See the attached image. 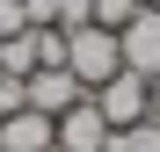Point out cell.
<instances>
[{
  "label": "cell",
  "instance_id": "1",
  "mask_svg": "<svg viewBox=\"0 0 160 152\" xmlns=\"http://www.w3.org/2000/svg\"><path fill=\"white\" fill-rule=\"evenodd\" d=\"M66 72L80 87H102L109 72H124V51H117V29H95V22H80V29H66Z\"/></svg>",
  "mask_w": 160,
  "mask_h": 152
},
{
  "label": "cell",
  "instance_id": "2",
  "mask_svg": "<svg viewBox=\"0 0 160 152\" xmlns=\"http://www.w3.org/2000/svg\"><path fill=\"white\" fill-rule=\"evenodd\" d=\"M95 109L109 131H131V123H153V80L146 72H109L95 87Z\"/></svg>",
  "mask_w": 160,
  "mask_h": 152
},
{
  "label": "cell",
  "instance_id": "3",
  "mask_svg": "<svg viewBox=\"0 0 160 152\" xmlns=\"http://www.w3.org/2000/svg\"><path fill=\"white\" fill-rule=\"evenodd\" d=\"M117 51H124V72H146V80H153V72H160V7H138V15H131L117 29Z\"/></svg>",
  "mask_w": 160,
  "mask_h": 152
},
{
  "label": "cell",
  "instance_id": "4",
  "mask_svg": "<svg viewBox=\"0 0 160 152\" xmlns=\"http://www.w3.org/2000/svg\"><path fill=\"white\" fill-rule=\"evenodd\" d=\"M22 87H29V109H37V116H51V123H58L73 101H88V87H80L66 65H44V72H29Z\"/></svg>",
  "mask_w": 160,
  "mask_h": 152
},
{
  "label": "cell",
  "instance_id": "5",
  "mask_svg": "<svg viewBox=\"0 0 160 152\" xmlns=\"http://www.w3.org/2000/svg\"><path fill=\"white\" fill-rule=\"evenodd\" d=\"M109 123H102V109H95V94L88 101H73V109L58 116V152H109Z\"/></svg>",
  "mask_w": 160,
  "mask_h": 152
},
{
  "label": "cell",
  "instance_id": "6",
  "mask_svg": "<svg viewBox=\"0 0 160 152\" xmlns=\"http://www.w3.org/2000/svg\"><path fill=\"white\" fill-rule=\"evenodd\" d=\"M58 145V123L22 109V116H0V152H51Z\"/></svg>",
  "mask_w": 160,
  "mask_h": 152
},
{
  "label": "cell",
  "instance_id": "7",
  "mask_svg": "<svg viewBox=\"0 0 160 152\" xmlns=\"http://www.w3.org/2000/svg\"><path fill=\"white\" fill-rule=\"evenodd\" d=\"M44 58H37V29H22V36H0V72L8 80H29Z\"/></svg>",
  "mask_w": 160,
  "mask_h": 152
},
{
  "label": "cell",
  "instance_id": "8",
  "mask_svg": "<svg viewBox=\"0 0 160 152\" xmlns=\"http://www.w3.org/2000/svg\"><path fill=\"white\" fill-rule=\"evenodd\" d=\"M109 152H160V123H131V131H117Z\"/></svg>",
  "mask_w": 160,
  "mask_h": 152
},
{
  "label": "cell",
  "instance_id": "9",
  "mask_svg": "<svg viewBox=\"0 0 160 152\" xmlns=\"http://www.w3.org/2000/svg\"><path fill=\"white\" fill-rule=\"evenodd\" d=\"M138 15V0H95V29H124Z\"/></svg>",
  "mask_w": 160,
  "mask_h": 152
},
{
  "label": "cell",
  "instance_id": "10",
  "mask_svg": "<svg viewBox=\"0 0 160 152\" xmlns=\"http://www.w3.org/2000/svg\"><path fill=\"white\" fill-rule=\"evenodd\" d=\"M29 29V7H22V0H0V36H22Z\"/></svg>",
  "mask_w": 160,
  "mask_h": 152
},
{
  "label": "cell",
  "instance_id": "11",
  "mask_svg": "<svg viewBox=\"0 0 160 152\" xmlns=\"http://www.w3.org/2000/svg\"><path fill=\"white\" fill-rule=\"evenodd\" d=\"M153 123H160V72H153Z\"/></svg>",
  "mask_w": 160,
  "mask_h": 152
},
{
  "label": "cell",
  "instance_id": "12",
  "mask_svg": "<svg viewBox=\"0 0 160 152\" xmlns=\"http://www.w3.org/2000/svg\"><path fill=\"white\" fill-rule=\"evenodd\" d=\"M138 7H160V0H138Z\"/></svg>",
  "mask_w": 160,
  "mask_h": 152
},
{
  "label": "cell",
  "instance_id": "13",
  "mask_svg": "<svg viewBox=\"0 0 160 152\" xmlns=\"http://www.w3.org/2000/svg\"><path fill=\"white\" fill-rule=\"evenodd\" d=\"M0 80H8V72H0Z\"/></svg>",
  "mask_w": 160,
  "mask_h": 152
}]
</instances>
